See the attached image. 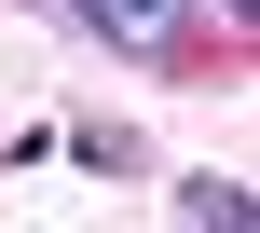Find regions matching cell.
<instances>
[{"label":"cell","instance_id":"1","mask_svg":"<svg viewBox=\"0 0 260 233\" xmlns=\"http://www.w3.org/2000/svg\"><path fill=\"white\" fill-rule=\"evenodd\" d=\"M69 14H82V27H110L123 55H165V41L192 27V0H69Z\"/></svg>","mask_w":260,"mask_h":233},{"label":"cell","instance_id":"3","mask_svg":"<svg viewBox=\"0 0 260 233\" xmlns=\"http://www.w3.org/2000/svg\"><path fill=\"white\" fill-rule=\"evenodd\" d=\"M219 14H233V27H247V14H260V0H219Z\"/></svg>","mask_w":260,"mask_h":233},{"label":"cell","instance_id":"2","mask_svg":"<svg viewBox=\"0 0 260 233\" xmlns=\"http://www.w3.org/2000/svg\"><path fill=\"white\" fill-rule=\"evenodd\" d=\"M178 220H206V233H247V220H260V192H247V179H178Z\"/></svg>","mask_w":260,"mask_h":233}]
</instances>
